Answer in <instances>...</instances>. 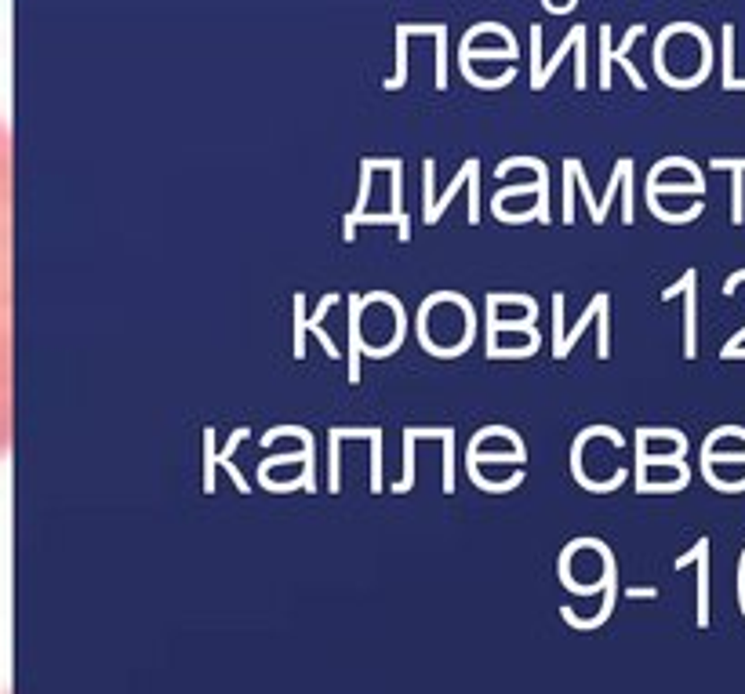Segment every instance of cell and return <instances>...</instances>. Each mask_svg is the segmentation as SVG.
Instances as JSON below:
<instances>
[{
    "instance_id": "obj_2",
    "label": "cell",
    "mask_w": 745,
    "mask_h": 694,
    "mask_svg": "<svg viewBox=\"0 0 745 694\" xmlns=\"http://www.w3.org/2000/svg\"><path fill=\"white\" fill-rule=\"evenodd\" d=\"M716 171H734L731 178V222L741 226L745 222V193H741V171H745V160H713Z\"/></svg>"
},
{
    "instance_id": "obj_5",
    "label": "cell",
    "mask_w": 745,
    "mask_h": 694,
    "mask_svg": "<svg viewBox=\"0 0 745 694\" xmlns=\"http://www.w3.org/2000/svg\"><path fill=\"white\" fill-rule=\"evenodd\" d=\"M723 88L745 91V81H734V26H723Z\"/></svg>"
},
{
    "instance_id": "obj_1",
    "label": "cell",
    "mask_w": 745,
    "mask_h": 694,
    "mask_svg": "<svg viewBox=\"0 0 745 694\" xmlns=\"http://www.w3.org/2000/svg\"><path fill=\"white\" fill-rule=\"evenodd\" d=\"M8 429V153L0 138V440Z\"/></svg>"
},
{
    "instance_id": "obj_6",
    "label": "cell",
    "mask_w": 745,
    "mask_h": 694,
    "mask_svg": "<svg viewBox=\"0 0 745 694\" xmlns=\"http://www.w3.org/2000/svg\"><path fill=\"white\" fill-rule=\"evenodd\" d=\"M640 33H644V26H633V30H629V33H626V40H622V44H619V51H615V58H619V62H622V65H626V74H629V77H633V88H637V91H644V88H647V84H644V77H640V74H637V69H633V62H629V58H626V55H629V48H633V40H637V37H640Z\"/></svg>"
},
{
    "instance_id": "obj_7",
    "label": "cell",
    "mask_w": 745,
    "mask_h": 694,
    "mask_svg": "<svg viewBox=\"0 0 745 694\" xmlns=\"http://www.w3.org/2000/svg\"><path fill=\"white\" fill-rule=\"evenodd\" d=\"M738 284H745V269H741V273H734V276H731V281L723 284V295H734V288H738ZM741 342H745V327H741V331H738V334H734V338H731V342L723 345V350H720V357L727 360V357H731V353L738 350V345H741Z\"/></svg>"
},
{
    "instance_id": "obj_3",
    "label": "cell",
    "mask_w": 745,
    "mask_h": 694,
    "mask_svg": "<svg viewBox=\"0 0 745 694\" xmlns=\"http://www.w3.org/2000/svg\"><path fill=\"white\" fill-rule=\"evenodd\" d=\"M691 557L698 560V626H706L709 621V538H702L698 545H695V552Z\"/></svg>"
},
{
    "instance_id": "obj_4",
    "label": "cell",
    "mask_w": 745,
    "mask_h": 694,
    "mask_svg": "<svg viewBox=\"0 0 745 694\" xmlns=\"http://www.w3.org/2000/svg\"><path fill=\"white\" fill-rule=\"evenodd\" d=\"M684 295H688V306H684V320H688V331H684V357L688 360H695V284H698V276H695V269L691 273H684Z\"/></svg>"
}]
</instances>
